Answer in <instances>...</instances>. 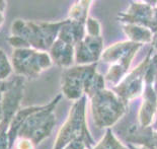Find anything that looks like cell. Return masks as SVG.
<instances>
[{
	"label": "cell",
	"instance_id": "6da1fadb",
	"mask_svg": "<svg viewBox=\"0 0 157 149\" xmlns=\"http://www.w3.org/2000/svg\"><path fill=\"white\" fill-rule=\"evenodd\" d=\"M63 24L64 21L52 22L15 19L10 26L7 42L13 49L32 48L49 52L58 38Z\"/></svg>",
	"mask_w": 157,
	"mask_h": 149
},
{
	"label": "cell",
	"instance_id": "7a4b0ae2",
	"mask_svg": "<svg viewBox=\"0 0 157 149\" xmlns=\"http://www.w3.org/2000/svg\"><path fill=\"white\" fill-rule=\"evenodd\" d=\"M87 97L73 102L68 117L57 133L53 149H92L95 141L86 122Z\"/></svg>",
	"mask_w": 157,
	"mask_h": 149
},
{
	"label": "cell",
	"instance_id": "3957f363",
	"mask_svg": "<svg viewBox=\"0 0 157 149\" xmlns=\"http://www.w3.org/2000/svg\"><path fill=\"white\" fill-rule=\"evenodd\" d=\"M63 95L57 94L47 105H41L36 110L25 119L17 132V138L28 139L36 147L48 138L56 125L54 110Z\"/></svg>",
	"mask_w": 157,
	"mask_h": 149
},
{
	"label": "cell",
	"instance_id": "277c9868",
	"mask_svg": "<svg viewBox=\"0 0 157 149\" xmlns=\"http://www.w3.org/2000/svg\"><path fill=\"white\" fill-rule=\"evenodd\" d=\"M142 44L131 41L116 43L103 50L101 59L109 64V69L105 75V81L118 85L128 72L136 53L142 47Z\"/></svg>",
	"mask_w": 157,
	"mask_h": 149
},
{
	"label": "cell",
	"instance_id": "5b68a950",
	"mask_svg": "<svg viewBox=\"0 0 157 149\" xmlns=\"http://www.w3.org/2000/svg\"><path fill=\"white\" fill-rule=\"evenodd\" d=\"M90 99L92 118L96 127L111 129L126 112L127 105L113 90L105 88Z\"/></svg>",
	"mask_w": 157,
	"mask_h": 149
},
{
	"label": "cell",
	"instance_id": "8992f818",
	"mask_svg": "<svg viewBox=\"0 0 157 149\" xmlns=\"http://www.w3.org/2000/svg\"><path fill=\"white\" fill-rule=\"evenodd\" d=\"M12 71L25 79L38 78L52 67L53 62L48 52L28 49H13L10 58Z\"/></svg>",
	"mask_w": 157,
	"mask_h": 149
},
{
	"label": "cell",
	"instance_id": "52a82bcc",
	"mask_svg": "<svg viewBox=\"0 0 157 149\" xmlns=\"http://www.w3.org/2000/svg\"><path fill=\"white\" fill-rule=\"evenodd\" d=\"M75 65L95 64L103 52V39L101 22L89 16L85 25V36L75 45Z\"/></svg>",
	"mask_w": 157,
	"mask_h": 149
},
{
	"label": "cell",
	"instance_id": "ba28073f",
	"mask_svg": "<svg viewBox=\"0 0 157 149\" xmlns=\"http://www.w3.org/2000/svg\"><path fill=\"white\" fill-rule=\"evenodd\" d=\"M96 67L98 63L90 65H73L65 69L61 77V94L73 101L84 97L85 83L90 75L96 71Z\"/></svg>",
	"mask_w": 157,
	"mask_h": 149
},
{
	"label": "cell",
	"instance_id": "9c48e42d",
	"mask_svg": "<svg viewBox=\"0 0 157 149\" xmlns=\"http://www.w3.org/2000/svg\"><path fill=\"white\" fill-rule=\"evenodd\" d=\"M152 51L153 48L150 49L147 57L140 63V65L137 66L128 75H126L122 81L112 89L126 105L132 99L140 97L142 94L144 88L145 76L152 58Z\"/></svg>",
	"mask_w": 157,
	"mask_h": 149
},
{
	"label": "cell",
	"instance_id": "30bf717a",
	"mask_svg": "<svg viewBox=\"0 0 157 149\" xmlns=\"http://www.w3.org/2000/svg\"><path fill=\"white\" fill-rule=\"evenodd\" d=\"M144 82V101L140 111V122L142 126L152 123L157 109V55L152 56Z\"/></svg>",
	"mask_w": 157,
	"mask_h": 149
},
{
	"label": "cell",
	"instance_id": "8fae6325",
	"mask_svg": "<svg viewBox=\"0 0 157 149\" xmlns=\"http://www.w3.org/2000/svg\"><path fill=\"white\" fill-rule=\"evenodd\" d=\"M48 53L53 64L59 67L67 69L75 64L74 46L67 44L59 39L56 40Z\"/></svg>",
	"mask_w": 157,
	"mask_h": 149
},
{
	"label": "cell",
	"instance_id": "7c38bea8",
	"mask_svg": "<svg viewBox=\"0 0 157 149\" xmlns=\"http://www.w3.org/2000/svg\"><path fill=\"white\" fill-rule=\"evenodd\" d=\"M123 28L129 39H131V42L143 45L144 43H149L154 39V34L145 26L137 25H126Z\"/></svg>",
	"mask_w": 157,
	"mask_h": 149
},
{
	"label": "cell",
	"instance_id": "4fadbf2b",
	"mask_svg": "<svg viewBox=\"0 0 157 149\" xmlns=\"http://www.w3.org/2000/svg\"><path fill=\"white\" fill-rule=\"evenodd\" d=\"M92 1H76L74 4L71 6L69 13L68 19L71 21L81 22V24H86V21L89 17L88 13L90 6L92 4Z\"/></svg>",
	"mask_w": 157,
	"mask_h": 149
},
{
	"label": "cell",
	"instance_id": "5bb4252c",
	"mask_svg": "<svg viewBox=\"0 0 157 149\" xmlns=\"http://www.w3.org/2000/svg\"><path fill=\"white\" fill-rule=\"evenodd\" d=\"M92 149H127L113 134L112 129H106L102 139Z\"/></svg>",
	"mask_w": 157,
	"mask_h": 149
},
{
	"label": "cell",
	"instance_id": "9a60e30c",
	"mask_svg": "<svg viewBox=\"0 0 157 149\" xmlns=\"http://www.w3.org/2000/svg\"><path fill=\"white\" fill-rule=\"evenodd\" d=\"M12 149H36V146L28 139L16 138L13 143Z\"/></svg>",
	"mask_w": 157,
	"mask_h": 149
},
{
	"label": "cell",
	"instance_id": "2e32d148",
	"mask_svg": "<svg viewBox=\"0 0 157 149\" xmlns=\"http://www.w3.org/2000/svg\"><path fill=\"white\" fill-rule=\"evenodd\" d=\"M12 80H4V81H0V102H1L3 95L6 91L8 90V88L10 87Z\"/></svg>",
	"mask_w": 157,
	"mask_h": 149
},
{
	"label": "cell",
	"instance_id": "e0dca14e",
	"mask_svg": "<svg viewBox=\"0 0 157 149\" xmlns=\"http://www.w3.org/2000/svg\"><path fill=\"white\" fill-rule=\"evenodd\" d=\"M6 6H7V2L3 1V0H0V12L4 13L5 9H6Z\"/></svg>",
	"mask_w": 157,
	"mask_h": 149
},
{
	"label": "cell",
	"instance_id": "ac0fdd59",
	"mask_svg": "<svg viewBox=\"0 0 157 149\" xmlns=\"http://www.w3.org/2000/svg\"><path fill=\"white\" fill-rule=\"evenodd\" d=\"M5 21V16H4V13L3 12H0V28L3 25V24H4Z\"/></svg>",
	"mask_w": 157,
	"mask_h": 149
},
{
	"label": "cell",
	"instance_id": "d6986e66",
	"mask_svg": "<svg viewBox=\"0 0 157 149\" xmlns=\"http://www.w3.org/2000/svg\"><path fill=\"white\" fill-rule=\"evenodd\" d=\"M2 117H3V114H2V107H1V102H0V124L2 122Z\"/></svg>",
	"mask_w": 157,
	"mask_h": 149
}]
</instances>
